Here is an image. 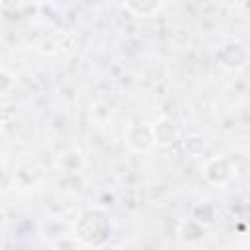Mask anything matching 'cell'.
<instances>
[{"label": "cell", "mask_w": 250, "mask_h": 250, "mask_svg": "<svg viewBox=\"0 0 250 250\" xmlns=\"http://www.w3.org/2000/svg\"><path fill=\"white\" fill-rule=\"evenodd\" d=\"M72 234L80 244L88 248H100L111 234V221L107 213L98 207L82 209L72 223Z\"/></svg>", "instance_id": "cell-1"}, {"label": "cell", "mask_w": 250, "mask_h": 250, "mask_svg": "<svg viewBox=\"0 0 250 250\" xmlns=\"http://www.w3.org/2000/svg\"><path fill=\"white\" fill-rule=\"evenodd\" d=\"M150 133H152V143L156 146H162V148H168L172 146L178 137H180V127L178 123L172 119V117H158L152 125H150Z\"/></svg>", "instance_id": "cell-2"}, {"label": "cell", "mask_w": 250, "mask_h": 250, "mask_svg": "<svg viewBox=\"0 0 250 250\" xmlns=\"http://www.w3.org/2000/svg\"><path fill=\"white\" fill-rule=\"evenodd\" d=\"M203 176L213 186H225L232 178V164L225 156H213L203 166Z\"/></svg>", "instance_id": "cell-3"}, {"label": "cell", "mask_w": 250, "mask_h": 250, "mask_svg": "<svg viewBox=\"0 0 250 250\" xmlns=\"http://www.w3.org/2000/svg\"><path fill=\"white\" fill-rule=\"evenodd\" d=\"M125 143L127 146L133 150V152H148L154 143H152V133H150V125H145V123H135V125H129L127 131H125Z\"/></svg>", "instance_id": "cell-4"}, {"label": "cell", "mask_w": 250, "mask_h": 250, "mask_svg": "<svg viewBox=\"0 0 250 250\" xmlns=\"http://www.w3.org/2000/svg\"><path fill=\"white\" fill-rule=\"evenodd\" d=\"M217 59H219V62H221L223 66L236 70V68H242V66L246 64L248 53H246V49H244L242 45H225V47L217 53Z\"/></svg>", "instance_id": "cell-5"}, {"label": "cell", "mask_w": 250, "mask_h": 250, "mask_svg": "<svg viewBox=\"0 0 250 250\" xmlns=\"http://www.w3.org/2000/svg\"><path fill=\"white\" fill-rule=\"evenodd\" d=\"M121 8L135 18H152L164 8V2L162 0H131V2H123Z\"/></svg>", "instance_id": "cell-6"}, {"label": "cell", "mask_w": 250, "mask_h": 250, "mask_svg": "<svg viewBox=\"0 0 250 250\" xmlns=\"http://www.w3.org/2000/svg\"><path fill=\"white\" fill-rule=\"evenodd\" d=\"M59 166H61L64 172H68V174H76V172H80V170L84 168V156H82L80 150L68 148V150H64V152L59 156Z\"/></svg>", "instance_id": "cell-7"}, {"label": "cell", "mask_w": 250, "mask_h": 250, "mask_svg": "<svg viewBox=\"0 0 250 250\" xmlns=\"http://www.w3.org/2000/svg\"><path fill=\"white\" fill-rule=\"evenodd\" d=\"M203 234H205V227L199 221H188V223H182V227H180V236L188 242L199 240Z\"/></svg>", "instance_id": "cell-8"}, {"label": "cell", "mask_w": 250, "mask_h": 250, "mask_svg": "<svg viewBox=\"0 0 250 250\" xmlns=\"http://www.w3.org/2000/svg\"><path fill=\"white\" fill-rule=\"evenodd\" d=\"M184 148H186V152H188L189 156L197 158V156H201V154L205 152L207 143H205V139H203L201 135L191 133V135H188V137H186V141H184Z\"/></svg>", "instance_id": "cell-9"}, {"label": "cell", "mask_w": 250, "mask_h": 250, "mask_svg": "<svg viewBox=\"0 0 250 250\" xmlns=\"http://www.w3.org/2000/svg\"><path fill=\"white\" fill-rule=\"evenodd\" d=\"M33 45H35V49L39 51V53H43V55H55V53H59V49H61V43L59 41H53L51 39V33H41V35H37L35 39H33Z\"/></svg>", "instance_id": "cell-10"}, {"label": "cell", "mask_w": 250, "mask_h": 250, "mask_svg": "<svg viewBox=\"0 0 250 250\" xmlns=\"http://www.w3.org/2000/svg\"><path fill=\"white\" fill-rule=\"evenodd\" d=\"M14 86H16V78H14V74H12L10 70H6V68L0 66V96L10 94V92L14 90Z\"/></svg>", "instance_id": "cell-11"}, {"label": "cell", "mask_w": 250, "mask_h": 250, "mask_svg": "<svg viewBox=\"0 0 250 250\" xmlns=\"http://www.w3.org/2000/svg\"><path fill=\"white\" fill-rule=\"evenodd\" d=\"M0 129H2V119H0Z\"/></svg>", "instance_id": "cell-12"}]
</instances>
